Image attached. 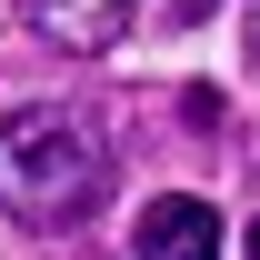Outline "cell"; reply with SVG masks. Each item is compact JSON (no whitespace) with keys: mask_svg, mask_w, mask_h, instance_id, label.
Masks as SVG:
<instances>
[{"mask_svg":"<svg viewBox=\"0 0 260 260\" xmlns=\"http://www.w3.org/2000/svg\"><path fill=\"white\" fill-rule=\"evenodd\" d=\"M100 200V140L70 110H20L0 120V220L10 230H60Z\"/></svg>","mask_w":260,"mask_h":260,"instance_id":"1","label":"cell"},{"mask_svg":"<svg viewBox=\"0 0 260 260\" xmlns=\"http://www.w3.org/2000/svg\"><path fill=\"white\" fill-rule=\"evenodd\" d=\"M210 10H220V0H170V20H210Z\"/></svg>","mask_w":260,"mask_h":260,"instance_id":"4","label":"cell"},{"mask_svg":"<svg viewBox=\"0 0 260 260\" xmlns=\"http://www.w3.org/2000/svg\"><path fill=\"white\" fill-rule=\"evenodd\" d=\"M250 70H260V0H250Z\"/></svg>","mask_w":260,"mask_h":260,"instance_id":"5","label":"cell"},{"mask_svg":"<svg viewBox=\"0 0 260 260\" xmlns=\"http://www.w3.org/2000/svg\"><path fill=\"white\" fill-rule=\"evenodd\" d=\"M250 260H260V220H250Z\"/></svg>","mask_w":260,"mask_h":260,"instance_id":"6","label":"cell"},{"mask_svg":"<svg viewBox=\"0 0 260 260\" xmlns=\"http://www.w3.org/2000/svg\"><path fill=\"white\" fill-rule=\"evenodd\" d=\"M20 20H30L50 50H110L130 30V0H20Z\"/></svg>","mask_w":260,"mask_h":260,"instance_id":"3","label":"cell"},{"mask_svg":"<svg viewBox=\"0 0 260 260\" xmlns=\"http://www.w3.org/2000/svg\"><path fill=\"white\" fill-rule=\"evenodd\" d=\"M130 250L140 260H220V210L200 190H160L140 210V230H130Z\"/></svg>","mask_w":260,"mask_h":260,"instance_id":"2","label":"cell"}]
</instances>
